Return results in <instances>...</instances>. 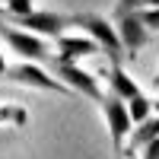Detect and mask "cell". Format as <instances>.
I'll list each match as a JSON object with an SVG mask.
<instances>
[{"mask_svg":"<svg viewBox=\"0 0 159 159\" xmlns=\"http://www.w3.org/2000/svg\"><path fill=\"white\" fill-rule=\"evenodd\" d=\"M51 67H54V76L61 80L64 86H67L70 92H80V96H89L92 102H102V86H99V80L92 76L89 70H83L80 64H73V61H61V57H54L51 61Z\"/></svg>","mask_w":159,"mask_h":159,"instance_id":"cell-4","label":"cell"},{"mask_svg":"<svg viewBox=\"0 0 159 159\" xmlns=\"http://www.w3.org/2000/svg\"><path fill=\"white\" fill-rule=\"evenodd\" d=\"M137 13H140V19H143V25L150 32H159V7H143Z\"/></svg>","mask_w":159,"mask_h":159,"instance_id":"cell-14","label":"cell"},{"mask_svg":"<svg viewBox=\"0 0 159 159\" xmlns=\"http://www.w3.org/2000/svg\"><path fill=\"white\" fill-rule=\"evenodd\" d=\"M29 121V111L22 105H13V102H0V127H22Z\"/></svg>","mask_w":159,"mask_h":159,"instance_id":"cell-11","label":"cell"},{"mask_svg":"<svg viewBox=\"0 0 159 159\" xmlns=\"http://www.w3.org/2000/svg\"><path fill=\"white\" fill-rule=\"evenodd\" d=\"M115 29H118V38H121L127 57H137V51L147 45V38H150V29L143 25L137 10L134 13H115Z\"/></svg>","mask_w":159,"mask_h":159,"instance_id":"cell-7","label":"cell"},{"mask_svg":"<svg viewBox=\"0 0 159 159\" xmlns=\"http://www.w3.org/2000/svg\"><path fill=\"white\" fill-rule=\"evenodd\" d=\"M99 54V45L89 35H57V57L61 61H73L80 64L83 57Z\"/></svg>","mask_w":159,"mask_h":159,"instance_id":"cell-8","label":"cell"},{"mask_svg":"<svg viewBox=\"0 0 159 159\" xmlns=\"http://www.w3.org/2000/svg\"><path fill=\"white\" fill-rule=\"evenodd\" d=\"M102 115H105V124H108V137H111V147L115 153L124 150V140L130 137V130H134V121H130V111H127V102L118 99V96H102Z\"/></svg>","mask_w":159,"mask_h":159,"instance_id":"cell-5","label":"cell"},{"mask_svg":"<svg viewBox=\"0 0 159 159\" xmlns=\"http://www.w3.org/2000/svg\"><path fill=\"white\" fill-rule=\"evenodd\" d=\"M13 22L25 32L42 35V38H57V35H64L67 25H73L67 13H57V10H32V13H25V16L13 19Z\"/></svg>","mask_w":159,"mask_h":159,"instance_id":"cell-6","label":"cell"},{"mask_svg":"<svg viewBox=\"0 0 159 159\" xmlns=\"http://www.w3.org/2000/svg\"><path fill=\"white\" fill-rule=\"evenodd\" d=\"M70 22L80 25V29L99 45V51H102L111 64H121V61H124V45H121V38H118L115 22H108L105 16H99V13H73Z\"/></svg>","mask_w":159,"mask_h":159,"instance_id":"cell-1","label":"cell"},{"mask_svg":"<svg viewBox=\"0 0 159 159\" xmlns=\"http://www.w3.org/2000/svg\"><path fill=\"white\" fill-rule=\"evenodd\" d=\"M127 111H130V121L134 124L147 121V118L153 115V99L147 96V92H137L134 99H127Z\"/></svg>","mask_w":159,"mask_h":159,"instance_id":"cell-12","label":"cell"},{"mask_svg":"<svg viewBox=\"0 0 159 159\" xmlns=\"http://www.w3.org/2000/svg\"><path fill=\"white\" fill-rule=\"evenodd\" d=\"M140 10V0H118L115 3V13H134Z\"/></svg>","mask_w":159,"mask_h":159,"instance_id":"cell-16","label":"cell"},{"mask_svg":"<svg viewBox=\"0 0 159 159\" xmlns=\"http://www.w3.org/2000/svg\"><path fill=\"white\" fill-rule=\"evenodd\" d=\"M156 137H159V115H150L147 121H140L134 130H130V137H127V143H124L121 156H124V159L140 156V150L147 147V143H153Z\"/></svg>","mask_w":159,"mask_h":159,"instance_id":"cell-9","label":"cell"},{"mask_svg":"<svg viewBox=\"0 0 159 159\" xmlns=\"http://www.w3.org/2000/svg\"><path fill=\"white\" fill-rule=\"evenodd\" d=\"M105 76H108V89H111V96L124 99V102H127V99H134L137 92H143V89L137 86V80L130 76V73H127V70L121 67V64H111Z\"/></svg>","mask_w":159,"mask_h":159,"instance_id":"cell-10","label":"cell"},{"mask_svg":"<svg viewBox=\"0 0 159 159\" xmlns=\"http://www.w3.org/2000/svg\"><path fill=\"white\" fill-rule=\"evenodd\" d=\"M153 115H159V99H153Z\"/></svg>","mask_w":159,"mask_h":159,"instance_id":"cell-19","label":"cell"},{"mask_svg":"<svg viewBox=\"0 0 159 159\" xmlns=\"http://www.w3.org/2000/svg\"><path fill=\"white\" fill-rule=\"evenodd\" d=\"M0 38H3V42L16 51L22 61H32V64H45V61H51V48L45 45V38L35 35V32H25V29H19V25L0 22Z\"/></svg>","mask_w":159,"mask_h":159,"instance_id":"cell-2","label":"cell"},{"mask_svg":"<svg viewBox=\"0 0 159 159\" xmlns=\"http://www.w3.org/2000/svg\"><path fill=\"white\" fill-rule=\"evenodd\" d=\"M7 67H10V64H7V57H3V51H0V80L7 76Z\"/></svg>","mask_w":159,"mask_h":159,"instance_id":"cell-17","label":"cell"},{"mask_svg":"<svg viewBox=\"0 0 159 159\" xmlns=\"http://www.w3.org/2000/svg\"><path fill=\"white\" fill-rule=\"evenodd\" d=\"M143 7H159V0H140V10Z\"/></svg>","mask_w":159,"mask_h":159,"instance_id":"cell-18","label":"cell"},{"mask_svg":"<svg viewBox=\"0 0 159 159\" xmlns=\"http://www.w3.org/2000/svg\"><path fill=\"white\" fill-rule=\"evenodd\" d=\"M3 16H7V13H3V3H0V22H3Z\"/></svg>","mask_w":159,"mask_h":159,"instance_id":"cell-21","label":"cell"},{"mask_svg":"<svg viewBox=\"0 0 159 159\" xmlns=\"http://www.w3.org/2000/svg\"><path fill=\"white\" fill-rule=\"evenodd\" d=\"M140 159H159V137L153 143H147V147L140 150Z\"/></svg>","mask_w":159,"mask_h":159,"instance_id":"cell-15","label":"cell"},{"mask_svg":"<svg viewBox=\"0 0 159 159\" xmlns=\"http://www.w3.org/2000/svg\"><path fill=\"white\" fill-rule=\"evenodd\" d=\"M153 86H159V70H156V76H153Z\"/></svg>","mask_w":159,"mask_h":159,"instance_id":"cell-20","label":"cell"},{"mask_svg":"<svg viewBox=\"0 0 159 159\" xmlns=\"http://www.w3.org/2000/svg\"><path fill=\"white\" fill-rule=\"evenodd\" d=\"M130 159H140V156H130Z\"/></svg>","mask_w":159,"mask_h":159,"instance_id":"cell-22","label":"cell"},{"mask_svg":"<svg viewBox=\"0 0 159 159\" xmlns=\"http://www.w3.org/2000/svg\"><path fill=\"white\" fill-rule=\"evenodd\" d=\"M3 80H13L19 86H29V89H42V92H57V96H67V86L61 83L54 73H48L42 64H32V61H22V64H10L7 67V76Z\"/></svg>","mask_w":159,"mask_h":159,"instance_id":"cell-3","label":"cell"},{"mask_svg":"<svg viewBox=\"0 0 159 159\" xmlns=\"http://www.w3.org/2000/svg\"><path fill=\"white\" fill-rule=\"evenodd\" d=\"M0 3H3V13L10 19H19V16L35 10V0H0Z\"/></svg>","mask_w":159,"mask_h":159,"instance_id":"cell-13","label":"cell"}]
</instances>
